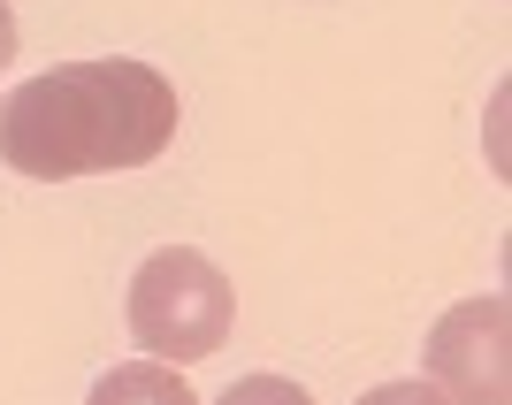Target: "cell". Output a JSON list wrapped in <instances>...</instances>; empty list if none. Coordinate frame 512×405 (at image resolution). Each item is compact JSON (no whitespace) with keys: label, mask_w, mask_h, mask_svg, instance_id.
<instances>
[{"label":"cell","mask_w":512,"mask_h":405,"mask_svg":"<svg viewBox=\"0 0 512 405\" xmlns=\"http://www.w3.org/2000/svg\"><path fill=\"white\" fill-rule=\"evenodd\" d=\"M428 390L444 405H512V306L505 291L459 299L428 329Z\"/></svg>","instance_id":"3957f363"},{"label":"cell","mask_w":512,"mask_h":405,"mask_svg":"<svg viewBox=\"0 0 512 405\" xmlns=\"http://www.w3.org/2000/svg\"><path fill=\"white\" fill-rule=\"evenodd\" d=\"M176 85L153 62H54L0 100V161L39 184L146 169L176 146Z\"/></svg>","instance_id":"6da1fadb"},{"label":"cell","mask_w":512,"mask_h":405,"mask_svg":"<svg viewBox=\"0 0 512 405\" xmlns=\"http://www.w3.org/2000/svg\"><path fill=\"white\" fill-rule=\"evenodd\" d=\"M360 405H444V398H436L428 383H383V390H367Z\"/></svg>","instance_id":"8992f818"},{"label":"cell","mask_w":512,"mask_h":405,"mask_svg":"<svg viewBox=\"0 0 512 405\" xmlns=\"http://www.w3.org/2000/svg\"><path fill=\"white\" fill-rule=\"evenodd\" d=\"M230 321H237V291L199 245H161L130 276V337L153 360H169V367L214 360L230 344Z\"/></svg>","instance_id":"7a4b0ae2"},{"label":"cell","mask_w":512,"mask_h":405,"mask_svg":"<svg viewBox=\"0 0 512 405\" xmlns=\"http://www.w3.org/2000/svg\"><path fill=\"white\" fill-rule=\"evenodd\" d=\"M8 62H16V16H8V0H0V77H8Z\"/></svg>","instance_id":"52a82bcc"},{"label":"cell","mask_w":512,"mask_h":405,"mask_svg":"<svg viewBox=\"0 0 512 405\" xmlns=\"http://www.w3.org/2000/svg\"><path fill=\"white\" fill-rule=\"evenodd\" d=\"M214 405H314L299 383H283V375H245V383H230Z\"/></svg>","instance_id":"5b68a950"},{"label":"cell","mask_w":512,"mask_h":405,"mask_svg":"<svg viewBox=\"0 0 512 405\" xmlns=\"http://www.w3.org/2000/svg\"><path fill=\"white\" fill-rule=\"evenodd\" d=\"M85 405H199V390L169 360H130V367H107Z\"/></svg>","instance_id":"277c9868"}]
</instances>
